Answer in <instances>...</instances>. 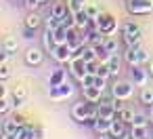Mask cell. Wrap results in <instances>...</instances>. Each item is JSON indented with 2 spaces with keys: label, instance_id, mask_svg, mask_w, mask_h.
<instances>
[{
  "label": "cell",
  "instance_id": "1",
  "mask_svg": "<svg viewBox=\"0 0 153 139\" xmlns=\"http://www.w3.org/2000/svg\"><path fill=\"white\" fill-rule=\"evenodd\" d=\"M126 61L134 68V65H140V63H145L147 61V53L143 51V49H138V47H128V51H126Z\"/></svg>",
  "mask_w": 153,
  "mask_h": 139
},
{
  "label": "cell",
  "instance_id": "2",
  "mask_svg": "<svg viewBox=\"0 0 153 139\" xmlns=\"http://www.w3.org/2000/svg\"><path fill=\"white\" fill-rule=\"evenodd\" d=\"M44 61V51L38 49V47H32L25 51V63L27 65H40Z\"/></svg>",
  "mask_w": 153,
  "mask_h": 139
},
{
  "label": "cell",
  "instance_id": "3",
  "mask_svg": "<svg viewBox=\"0 0 153 139\" xmlns=\"http://www.w3.org/2000/svg\"><path fill=\"white\" fill-rule=\"evenodd\" d=\"M113 139L115 137H126V122H122L120 118L117 120H111V126H109V131H107Z\"/></svg>",
  "mask_w": 153,
  "mask_h": 139
},
{
  "label": "cell",
  "instance_id": "4",
  "mask_svg": "<svg viewBox=\"0 0 153 139\" xmlns=\"http://www.w3.org/2000/svg\"><path fill=\"white\" fill-rule=\"evenodd\" d=\"M84 97H86L90 103H99L101 97H103V91L97 89V86H88V89H84Z\"/></svg>",
  "mask_w": 153,
  "mask_h": 139
},
{
  "label": "cell",
  "instance_id": "5",
  "mask_svg": "<svg viewBox=\"0 0 153 139\" xmlns=\"http://www.w3.org/2000/svg\"><path fill=\"white\" fill-rule=\"evenodd\" d=\"M42 26V17L36 13V11H30V15L25 17V28H32V30H38Z\"/></svg>",
  "mask_w": 153,
  "mask_h": 139
},
{
  "label": "cell",
  "instance_id": "6",
  "mask_svg": "<svg viewBox=\"0 0 153 139\" xmlns=\"http://www.w3.org/2000/svg\"><path fill=\"white\" fill-rule=\"evenodd\" d=\"M140 30L138 32H126L124 34V42H126V47H138L140 44Z\"/></svg>",
  "mask_w": 153,
  "mask_h": 139
},
{
  "label": "cell",
  "instance_id": "7",
  "mask_svg": "<svg viewBox=\"0 0 153 139\" xmlns=\"http://www.w3.org/2000/svg\"><path fill=\"white\" fill-rule=\"evenodd\" d=\"M53 57H55L57 61H67L71 55H69V49H67V47H55V49H53Z\"/></svg>",
  "mask_w": 153,
  "mask_h": 139
},
{
  "label": "cell",
  "instance_id": "8",
  "mask_svg": "<svg viewBox=\"0 0 153 139\" xmlns=\"http://www.w3.org/2000/svg\"><path fill=\"white\" fill-rule=\"evenodd\" d=\"M25 99H27V91H25L23 86H17V89L13 91V101H15V105H23Z\"/></svg>",
  "mask_w": 153,
  "mask_h": 139
},
{
  "label": "cell",
  "instance_id": "9",
  "mask_svg": "<svg viewBox=\"0 0 153 139\" xmlns=\"http://www.w3.org/2000/svg\"><path fill=\"white\" fill-rule=\"evenodd\" d=\"M19 126H21V124L17 122V118H7V120L2 122V133H17Z\"/></svg>",
  "mask_w": 153,
  "mask_h": 139
},
{
  "label": "cell",
  "instance_id": "10",
  "mask_svg": "<svg viewBox=\"0 0 153 139\" xmlns=\"http://www.w3.org/2000/svg\"><path fill=\"white\" fill-rule=\"evenodd\" d=\"M117 38H113V36H109V38H105V42H103V49L109 53V55H113V53H117Z\"/></svg>",
  "mask_w": 153,
  "mask_h": 139
},
{
  "label": "cell",
  "instance_id": "11",
  "mask_svg": "<svg viewBox=\"0 0 153 139\" xmlns=\"http://www.w3.org/2000/svg\"><path fill=\"white\" fill-rule=\"evenodd\" d=\"M107 65H109V70H111V76H117V74H120V57H117L115 53H113V55H109Z\"/></svg>",
  "mask_w": 153,
  "mask_h": 139
},
{
  "label": "cell",
  "instance_id": "12",
  "mask_svg": "<svg viewBox=\"0 0 153 139\" xmlns=\"http://www.w3.org/2000/svg\"><path fill=\"white\" fill-rule=\"evenodd\" d=\"M51 15H55L57 19H63V17L67 15V7H65L63 2H57V5H53V9H51Z\"/></svg>",
  "mask_w": 153,
  "mask_h": 139
},
{
  "label": "cell",
  "instance_id": "13",
  "mask_svg": "<svg viewBox=\"0 0 153 139\" xmlns=\"http://www.w3.org/2000/svg\"><path fill=\"white\" fill-rule=\"evenodd\" d=\"M140 103H145V105H153V89L145 86V89L140 91Z\"/></svg>",
  "mask_w": 153,
  "mask_h": 139
},
{
  "label": "cell",
  "instance_id": "14",
  "mask_svg": "<svg viewBox=\"0 0 153 139\" xmlns=\"http://www.w3.org/2000/svg\"><path fill=\"white\" fill-rule=\"evenodd\" d=\"M117 118H120L122 122H126V124H132L134 112H132V110H122V112H117Z\"/></svg>",
  "mask_w": 153,
  "mask_h": 139
},
{
  "label": "cell",
  "instance_id": "15",
  "mask_svg": "<svg viewBox=\"0 0 153 139\" xmlns=\"http://www.w3.org/2000/svg\"><path fill=\"white\" fill-rule=\"evenodd\" d=\"M2 51H7V53H15V51H17V40H15V38H7L4 44H2Z\"/></svg>",
  "mask_w": 153,
  "mask_h": 139
},
{
  "label": "cell",
  "instance_id": "16",
  "mask_svg": "<svg viewBox=\"0 0 153 139\" xmlns=\"http://www.w3.org/2000/svg\"><path fill=\"white\" fill-rule=\"evenodd\" d=\"M132 137H134V139L147 137V126H132Z\"/></svg>",
  "mask_w": 153,
  "mask_h": 139
},
{
  "label": "cell",
  "instance_id": "17",
  "mask_svg": "<svg viewBox=\"0 0 153 139\" xmlns=\"http://www.w3.org/2000/svg\"><path fill=\"white\" fill-rule=\"evenodd\" d=\"M11 110V99L9 95H2V101H0V114H9Z\"/></svg>",
  "mask_w": 153,
  "mask_h": 139
},
{
  "label": "cell",
  "instance_id": "18",
  "mask_svg": "<svg viewBox=\"0 0 153 139\" xmlns=\"http://www.w3.org/2000/svg\"><path fill=\"white\" fill-rule=\"evenodd\" d=\"M132 126H147V118H145V114H134Z\"/></svg>",
  "mask_w": 153,
  "mask_h": 139
},
{
  "label": "cell",
  "instance_id": "19",
  "mask_svg": "<svg viewBox=\"0 0 153 139\" xmlns=\"http://www.w3.org/2000/svg\"><path fill=\"white\" fill-rule=\"evenodd\" d=\"M30 11H38L40 7H42V0H25V2H23Z\"/></svg>",
  "mask_w": 153,
  "mask_h": 139
},
{
  "label": "cell",
  "instance_id": "20",
  "mask_svg": "<svg viewBox=\"0 0 153 139\" xmlns=\"http://www.w3.org/2000/svg\"><path fill=\"white\" fill-rule=\"evenodd\" d=\"M86 15H88L90 19H99V9H97L94 5H90V7H86Z\"/></svg>",
  "mask_w": 153,
  "mask_h": 139
},
{
  "label": "cell",
  "instance_id": "21",
  "mask_svg": "<svg viewBox=\"0 0 153 139\" xmlns=\"http://www.w3.org/2000/svg\"><path fill=\"white\" fill-rule=\"evenodd\" d=\"M94 86H97V89H101V91H107V78H105V76H97Z\"/></svg>",
  "mask_w": 153,
  "mask_h": 139
},
{
  "label": "cell",
  "instance_id": "22",
  "mask_svg": "<svg viewBox=\"0 0 153 139\" xmlns=\"http://www.w3.org/2000/svg\"><path fill=\"white\" fill-rule=\"evenodd\" d=\"M113 93H115V95H128V93H130V89H128V84H115Z\"/></svg>",
  "mask_w": 153,
  "mask_h": 139
},
{
  "label": "cell",
  "instance_id": "23",
  "mask_svg": "<svg viewBox=\"0 0 153 139\" xmlns=\"http://www.w3.org/2000/svg\"><path fill=\"white\" fill-rule=\"evenodd\" d=\"M126 32H138V26H136L134 21H128V23L122 28V34H126Z\"/></svg>",
  "mask_w": 153,
  "mask_h": 139
},
{
  "label": "cell",
  "instance_id": "24",
  "mask_svg": "<svg viewBox=\"0 0 153 139\" xmlns=\"http://www.w3.org/2000/svg\"><path fill=\"white\" fill-rule=\"evenodd\" d=\"M11 76V68L7 65V63H2V65H0V78H2V80H7Z\"/></svg>",
  "mask_w": 153,
  "mask_h": 139
},
{
  "label": "cell",
  "instance_id": "25",
  "mask_svg": "<svg viewBox=\"0 0 153 139\" xmlns=\"http://www.w3.org/2000/svg\"><path fill=\"white\" fill-rule=\"evenodd\" d=\"M32 139H44V131L42 128H32Z\"/></svg>",
  "mask_w": 153,
  "mask_h": 139
},
{
  "label": "cell",
  "instance_id": "26",
  "mask_svg": "<svg viewBox=\"0 0 153 139\" xmlns=\"http://www.w3.org/2000/svg\"><path fill=\"white\" fill-rule=\"evenodd\" d=\"M2 139H17L15 133H2Z\"/></svg>",
  "mask_w": 153,
  "mask_h": 139
},
{
  "label": "cell",
  "instance_id": "27",
  "mask_svg": "<svg viewBox=\"0 0 153 139\" xmlns=\"http://www.w3.org/2000/svg\"><path fill=\"white\" fill-rule=\"evenodd\" d=\"M147 72H149V74H151V76H153V61H151V63H149V70H147Z\"/></svg>",
  "mask_w": 153,
  "mask_h": 139
},
{
  "label": "cell",
  "instance_id": "28",
  "mask_svg": "<svg viewBox=\"0 0 153 139\" xmlns=\"http://www.w3.org/2000/svg\"><path fill=\"white\" fill-rule=\"evenodd\" d=\"M99 139H113V137H111V135H101Z\"/></svg>",
  "mask_w": 153,
  "mask_h": 139
},
{
  "label": "cell",
  "instance_id": "29",
  "mask_svg": "<svg viewBox=\"0 0 153 139\" xmlns=\"http://www.w3.org/2000/svg\"><path fill=\"white\" fill-rule=\"evenodd\" d=\"M143 139H151V137H149V135H147V137H143Z\"/></svg>",
  "mask_w": 153,
  "mask_h": 139
}]
</instances>
